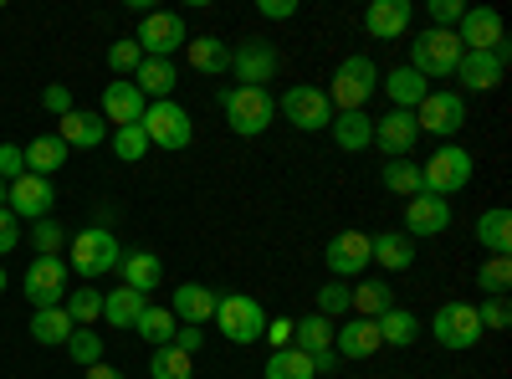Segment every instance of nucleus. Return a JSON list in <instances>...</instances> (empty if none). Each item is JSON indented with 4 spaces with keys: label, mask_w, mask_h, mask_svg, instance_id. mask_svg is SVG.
I'll return each mask as SVG.
<instances>
[{
    "label": "nucleus",
    "mask_w": 512,
    "mask_h": 379,
    "mask_svg": "<svg viewBox=\"0 0 512 379\" xmlns=\"http://www.w3.org/2000/svg\"><path fill=\"white\" fill-rule=\"evenodd\" d=\"M328 103L338 108V113H364V103L379 93V67L364 57V52H354V57H344L333 67V82H328Z\"/></svg>",
    "instance_id": "obj_1"
},
{
    "label": "nucleus",
    "mask_w": 512,
    "mask_h": 379,
    "mask_svg": "<svg viewBox=\"0 0 512 379\" xmlns=\"http://www.w3.org/2000/svg\"><path fill=\"white\" fill-rule=\"evenodd\" d=\"M221 108H226V123H231L236 139L267 134L272 118H277V98H272L267 88H226V93H221Z\"/></svg>",
    "instance_id": "obj_2"
},
{
    "label": "nucleus",
    "mask_w": 512,
    "mask_h": 379,
    "mask_svg": "<svg viewBox=\"0 0 512 379\" xmlns=\"http://www.w3.org/2000/svg\"><path fill=\"white\" fill-rule=\"evenodd\" d=\"M466 185H472V154H466L461 144H441L431 159L420 164V190H425V195L451 200V195L466 190Z\"/></svg>",
    "instance_id": "obj_3"
},
{
    "label": "nucleus",
    "mask_w": 512,
    "mask_h": 379,
    "mask_svg": "<svg viewBox=\"0 0 512 379\" xmlns=\"http://www.w3.org/2000/svg\"><path fill=\"white\" fill-rule=\"evenodd\" d=\"M139 129H144L149 149H169V154L190 149V139H195V123H190V113H185L175 98L149 103V108H144V118H139Z\"/></svg>",
    "instance_id": "obj_4"
},
{
    "label": "nucleus",
    "mask_w": 512,
    "mask_h": 379,
    "mask_svg": "<svg viewBox=\"0 0 512 379\" xmlns=\"http://www.w3.org/2000/svg\"><path fill=\"white\" fill-rule=\"evenodd\" d=\"M118 257H123V246H118V236H113V231L82 226V231L72 236V272H77L82 282L108 277V272L118 267Z\"/></svg>",
    "instance_id": "obj_5"
},
{
    "label": "nucleus",
    "mask_w": 512,
    "mask_h": 379,
    "mask_svg": "<svg viewBox=\"0 0 512 379\" xmlns=\"http://www.w3.org/2000/svg\"><path fill=\"white\" fill-rule=\"evenodd\" d=\"M456 62H461L456 31H420V36L410 41V72H420L425 82L456 77Z\"/></svg>",
    "instance_id": "obj_6"
},
{
    "label": "nucleus",
    "mask_w": 512,
    "mask_h": 379,
    "mask_svg": "<svg viewBox=\"0 0 512 379\" xmlns=\"http://www.w3.org/2000/svg\"><path fill=\"white\" fill-rule=\"evenodd\" d=\"M231 72L241 88H267V82H277L282 72V52H277V41L267 36H246L231 47Z\"/></svg>",
    "instance_id": "obj_7"
},
{
    "label": "nucleus",
    "mask_w": 512,
    "mask_h": 379,
    "mask_svg": "<svg viewBox=\"0 0 512 379\" xmlns=\"http://www.w3.org/2000/svg\"><path fill=\"white\" fill-rule=\"evenodd\" d=\"M210 323H216L231 344H256V339L267 333V313H262V303L246 298V292H226V298L216 303V318H210Z\"/></svg>",
    "instance_id": "obj_8"
},
{
    "label": "nucleus",
    "mask_w": 512,
    "mask_h": 379,
    "mask_svg": "<svg viewBox=\"0 0 512 379\" xmlns=\"http://www.w3.org/2000/svg\"><path fill=\"white\" fill-rule=\"evenodd\" d=\"M67 287H72V267L62 257H36L21 277V292L31 308H62L67 303Z\"/></svg>",
    "instance_id": "obj_9"
},
{
    "label": "nucleus",
    "mask_w": 512,
    "mask_h": 379,
    "mask_svg": "<svg viewBox=\"0 0 512 379\" xmlns=\"http://www.w3.org/2000/svg\"><path fill=\"white\" fill-rule=\"evenodd\" d=\"M431 333H436V344L451 349V354H466V349H477L482 344V318L472 303H441L436 318H431Z\"/></svg>",
    "instance_id": "obj_10"
},
{
    "label": "nucleus",
    "mask_w": 512,
    "mask_h": 379,
    "mask_svg": "<svg viewBox=\"0 0 512 379\" xmlns=\"http://www.w3.org/2000/svg\"><path fill=\"white\" fill-rule=\"evenodd\" d=\"M277 108H282V118L292 123V129H303V134H318V129H328V123H333V103H328L323 88H313V82L287 88Z\"/></svg>",
    "instance_id": "obj_11"
},
{
    "label": "nucleus",
    "mask_w": 512,
    "mask_h": 379,
    "mask_svg": "<svg viewBox=\"0 0 512 379\" xmlns=\"http://www.w3.org/2000/svg\"><path fill=\"white\" fill-rule=\"evenodd\" d=\"M415 129L420 134H436V139H456L461 129H466V98L461 93H425V103L415 108Z\"/></svg>",
    "instance_id": "obj_12"
},
{
    "label": "nucleus",
    "mask_w": 512,
    "mask_h": 379,
    "mask_svg": "<svg viewBox=\"0 0 512 379\" xmlns=\"http://www.w3.org/2000/svg\"><path fill=\"white\" fill-rule=\"evenodd\" d=\"M134 41H139L144 57H169V52H180L185 41H190V26H185V16H175V11H149V16L139 21Z\"/></svg>",
    "instance_id": "obj_13"
},
{
    "label": "nucleus",
    "mask_w": 512,
    "mask_h": 379,
    "mask_svg": "<svg viewBox=\"0 0 512 379\" xmlns=\"http://www.w3.org/2000/svg\"><path fill=\"white\" fill-rule=\"evenodd\" d=\"M507 57H512L507 41H502L497 52H461V62H456V82H461L466 93H492V88H502Z\"/></svg>",
    "instance_id": "obj_14"
},
{
    "label": "nucleus",
    "mask_w": 512,
    "mask_h": 379,
    "mask_svg": "<svg viewBox=\"0 0 512 379\" xmlns=\"http://www.w3.org/2000/svg\"><path fill=\"white\" fill-rule=\"evenodd\" d=\"M456 41H461V52H497L507 41V26L487 6H466V16L456 21Z\"/></svg>",
    "instance_id": "obj_15"
},
{
    "label": "nucleus",
    "mask_w": 512,
    "mask_h": 379,
    "mask_svg": "<svg viewBox=\"0 0 512 379\" xmlns=\"http://www.w3.org/2000/svg\"><path fill=\"white\" fill-rule=\"evenodd\" d=\"M323 262H328V272H333L338 282L364 277V267L374 262V257H369V236H364V231H338V236L328 241V251H323Z\"/></svg>",
    "instance_id": "obj_16"
},
{
    "label": "nucleus",
    "mask_w": 512,
    "mask_h": 379,
    "mask_svg": "<svg viewBox=\"0 0 512 379\" xmlns=\"http://www.w3.org/2000/svg\"><path fill=\"white\" fill-rule=\"evenodd\" d=\"M451 226V205L441 200V195H410L405 200V236L410 241H431V236H441Z\"/></svg>",
    "instance_id": "obj_17"
},
{
    "label": "nucleus",
    "mask_w": 512,
    "mask_h": 379,
    "mask_svg": "<svg viewBox=\"0 0 512 379\" xmlns=\"http://www.w3.org/2000/svg\"><path fill=\"white\" fill-rule=\"evenodd\" d=\"M415 139H420V129H415V113L390 108L384 118H374V149H379L384 159H410Z\"/></svg>",
    "instance_id": "obj_18"
},
{
    "label": "nucleus",
    "mask_w": 512,
    "mask_h": 379,
    "mask_svg": "<svg viewBox=\"0 0 512 379\" xmlns=\"http://www.w3.org/2000/svg\"><path fill=\"white\" fill-rule=\"evenodd\" d=\"M52 205H57V190H52V180H41V175H21V180H11V195H6V210L16 221H41V216H52Z\"/></svg>",
    "instance_id": "obj_19"
},
{
    "label": "nucleus",
    "mask_w": 512,
    "mask_h": 379,
    "mask_svg": "<svg viewBox=\"0 0 512 379\" xmlns=\"http://www.w3.org/2000/svg\"><path fill=\"white\" fill-rule=\"evenodd\" d=\"M57 139L67 149H98V144H108V123L93 108H72V113L57 118Z\"/></svg>",
    "instance_id": "obj_20"
},
{
    "label": "nucleus",
    "mask_w": 512,
    "mask_h": 379,
    "mask_svg": "<svg viewBox=\"0 0 512 379\" xmlns=\"http://www.w3.org/2000/svg\"><path fill=\"white\" fill-rule=\"evenodd\" d=\"M410 0H369L364 6V31L374 36V41H400L405 31H410Z\"/></svg>",
    "instance_id": "obj_21"
},
{
    "label": "nucleus",
    "mask_w": 512,
    "mask_h": 379,
    "mask_svg": "<svg viewBox=\"0 0 512 379\" xmlns=\"http://www.w3.org/2000/svg\"><path fill=\"white\" fill-rule=\"evenodd\" d=\"M379 349L384 344H379V323L374 318H349V323L333 328V354L338 359H369Z\"/></svg>",
    "instance_id": "obj_22"
},
{
    "label": "nucleus",
    "mask_w": 512,
    "mask_h": 379,
    "mask_svg": "<svg viewBox=\"0 0 512 379\" xmlns=\"http://www.w3.org/2000/svg\"><path fill=\"white\" fill-rule=\"evenodd\" d=\"M216 303H221V292L216 287H205V282H185L175 287V303H169V313H175V323H210L216 318Z\"/></svg>",
    "instance_id": "obj_23"
},
{
    "label": "nucleus",
    "mask_w": 512,
    "mask_h": 379,
    "mask_svg": "<svg viewBox=\"0 0 512 379\" xmlns=\"http://www.w3.org/2000/svg\"><path fill=\"white\" fill-rule=\"evenodd\" d=\"M144 108H149V98L134 88V82H108V88H103V123H113V129L139 123Z\"/></svg>",
    "instance_id": "obj_24"
},
{
    "label": "nucleus",
    "mask_w": 512,
    "mask_h": 379,
    "mask_svg": "<svg viewBox=\"0 0 512 379\" xmlns=\"http://www.w3.org/2000/svg\"><path fill=\"white\" fill-rule=\"evenodd\" d=\"M67 144L57 134H36L31 144H21V164H26V175H41V180H52L62 164H67Z\"/></svg>",
    "instance_id": "obj_25"
},
{
    "label": "nucleus",
    "mask_w": 512,
    "mask_h": 379,
    "mask_svg": "<svg viewBox=\"0 0 512 379\" xmlns=\"http://www.w3.org/2000/svg\"><path fill=\"white\" fill-rule=\"evenodd\" d=\"M134 88H139L149 103H164L169 93L180 88V72H175V62H169V57H144L139 72H134Z\"/></svg>",
    "instance_id": "obj_26"
},
{
    "label": "nucleus",
    "mask_w": 512,
    "mask_h": 379,
    "mask_svg": "<svg viewBox=\"0 0 512 379\" xmlns=\"http://www.w3.org/2000/svg\"><path fill=\"white\" fill-rule=\"evenodd\" d=\"M395 308V287L384 277H359V287H349V313L354 318H384Z\"/></svg>",
    "instance_id": "obj_27"
},
{
    "label": "nucleus",
    "mask_w": 512,
    "mask_h": 379,
    "mask_svg": "<svg viewBox=\"0 0 512 379\" xmlns=\"http://www.w3.org/2000/svg\"><path fill=\"white\" fill-rule=\"evenodd\" d=\"M379 88H384V98H390L395 108L415 113V108L425 103V93H431V82H425L420 72H410V67H395V72L379 77Z\"/></svg>",
    "instance_id": "obj_28"
},
{
    "label": "nucleus",
    "mask_w": 512,
    "mask_h": 379,
    "mask_svg": "<svg viewBox=\"0 0 512 379\" xmlns=\"http://www.w3.org/2000/svg\"><path fill=\"white\" fill-rule=\"evenodd\" d=\"M185 57H190V67L205 72V77H226V72H231V41H221V36H195V41H185Z\"/></svg>",
    "instance_id": "obj_29"
},
{
    "label": "nucleus",
    "mask_w": 512,
    "mask_h": 379,
    "mask_svg": "<svg viewBox=\"0 0 512 379\" xmlns=\"http://www.w3.org/2000/svg\"><path fill=\"white\" fill-rule=\"evenodd\" d=\"M477 241L487 246V257H512V210L492 205L477 216Z\"/></svg>",
    "instance_id": "obj_30"
},
{
    "label": "nucleus",
    "mask_w": 512,
    "mask_h": 379,
    "mask_svg": "<svg viewBox=\"0 0 512 379\" xmlns=\"http://www.w3.org/2000/svg\"><path fill=\"white\" fill-rule=\"evenodd\" d=\"M118 277H123V287H134V292H149L159 287V277H164V267H159V257L154 251H123L118 257Z\"/></svg>",
    "instance_id": "obj_31"
},
{
    "label": "nucleus",
    "mask_w": 512,
    "mask_h": 379,
    "mask_svg": "<svg viewBox=\"0 0 512 379\" xmlns=\"http://www.w3.org/2000/svg\"><path fill=\"white\" fill-rule=\"evenodd\" d=\"M328 134H333V144L344 149V154H359V149L374 144V118L369 113H333Z\"/></svg>",
    "instance_id": "obj_32"
},
{
    "label": "nucleus",
    "mask_w": 512,
    "mask_h": 379,
    "mask_svg": "<svg viewBox=\"0 0 512 379\" xmlns=\"http://www.w3.org/2000/svg\"><path fill=\"white\" fill-rule=\"evenodd\" d=\"M369 257L384 267V272H405L415 262V241L400 236V231H384V236H369Z\"/></svg>",
    "instance_id": "obj_33"
},
{
    "label": "nucleus",
    "mask_w": 512,
    "mask_h": 379,
    "mask_svg": "<svg viewBox=\"0 0 512 379\" xmlns=\"http://www.w3.org/2000/svg\"><path fill=\"white\" fill-rule=\"evenodd\" d=\"M144 308H149V298H144V292H134V287H123V282L113 292H103V318L113 328H134Z\"/></svg>",
    "instance_id": "obj_34"
},
{
    "label": "nucleus",
    "mask_w": 512,
    "mask_h": 379,
    "mask_svg": "<svg viewBox=\"0 0 512 379\" xmlns=\"http://www.w3.org/2000/svg\"><path fill=\"white\" fill-rule=\"evenodd\" d=\"M333 318H323V313H308V318H297L292 323V349H303V354H323V349H333Z\"/></svg>",
    "instance_id": "obj_35"
},
{
    "label": "nucleus",
    "mask_w": 512,
    "mask_h": 379,
    "mask_svg": "<svg viewBox=\"0 0 512 379\" xmlns=\"http://www.w3.org/2000/svg\"><path fill=\"white\" fill-rule=\"evenodd\" d=\"M31 339H36L41 349L67 344V339H72V318H67L62 308H36V313H31Z\"/></svg>",
    "instance_id": "obj_36"
},
{
    "label": "nucleus",
    "mask_w": 512,
    "mask_h": 379,
    "mask_svg": "<svg viewBox=\"0 0 512 379\" xmlns=\"http://www.w3.org/2000/svg\"><path fill=\"white\" fill-rule=\"evenodd\" d=\"M379 323V344H395V349H410L415 339H420V318L415 313H405V308H390L384 318H374Z\"/></svg>",
    "instance_id": "obj_37"
},
{
    "label": "nucleus",
    "mask_w": 512,
    "mask_h": 379,
    "mask_svg": "<svg viewBox=\"0 0 512 379\" xmlns=\"http://www.w3.org/2000/svg\"><path fill=\"white\" fill-rule=\"evenodd\" d=\"M262 379H318V374L303 349H272V359L262 364Z\"/></svg>",
    "instance_id": "obj_38"
},
{
    "label": "nucleus",
    "mask_w": 512,
    "mask_h": 379,
    "mask_svg": "<svg viewBox=\"0 0 512 379\" xmlns=\"http://www.w3.org/2000/svg\"><path fill=\"white\" fill-rule=\"evenodd\" d=\"M62 313L72 318V328H93V323L103 318V292H98V287H72L67 303H62Z\"/></svg>",
    "instance_id": "obj_39"
},
{
    "label": "nucleus",
    "mask_w": 512,
    "mask_h": 379,
    "mask_svg": "<svg viewBox=\"0 0 512 379\" xmlns=\"http://www.w3.org/2000/svg\"><path fill=\"white\" fill-rule=\"evenodd\" d=\"M175 328H180L175 313H169V308H154V303H149V308L139 313V323H134V333H139L144 344H154V349H164L169 339H175Z\"/></svg>",
    "instance_id": "obj_40"
},
{
    "label": "nucleus",
    "mask_w": 512,
    "mask_h": 379,
    "mask_svg": "<svg viewBox=\"0 0 512 379\" xmlns=\"http://www.w3.org/2000/svg\"><path fill=\"white\" fill-rule=\"evenodd\" d=\"M149 379H195V359L180 354L175 344H164L149 354Z\"/></svg>",
    "instance_id": "obj_41"
},
{
    "label": "nucleus",
    "mask_w": 512,
    "mask_h": 379,
    "mask_svg": "<svg viewBox=\"0 0 512 379\" xmlns=\"http://www.w3.org/2000/svg\"><path fill=\"white\" fill-rule=\"evenodd\" d=\"M379 185L384 190H390V195H420V164H410V159H390V164H384V170H379Z\"/></svg>",
    "instance_id": "obj_42"
},
{
    "label": "nucleus",
    "mask_w": 512,
    "mask_h": 379,
    "mask_svg": "<svg viewBox=\"0 0 512 379\" xmlns=\"http://www.w3.org/2000/svg\"><path fill=\"white\" fill-rule=\"evenodd\" d=\"M67 349H72V364L77 369H93V364H103V333L98 328H72Z\"/></svg>",
    "instance_id": "obj_43"
},
{
    "label": "nucleus",
    "mask_w": 512,
    "mask_h": 379,
    "mask_svg": "<svg viewBox=\"0 0 512 379\" xmlns=\"http://www.w3.org/2000/svg\"><path fill=\"white\" fill-rule=\"evenodd\" d=\"M477 287L487 292V298H507V287H512V257H487L477 267Z\"/></svg>",
    "instance_id": "obj_44"
},
{
    "label": "nucleus",
    "mask_w": 512,
    "mask_h": 379,
    "mask_svg": "<svg viewBox=\"0 0 512 379\" xmlns=\"http://www.w3.org/2000/svg\"><path fill=\"white\" fill-rule=\"evenodd\" d=\"M31 246H36V257H62L67 231H62L52 216H41V221H31Z\"/></svg>",
    "instance_id": "obj_45"
},
{
    "label": "nucleus",
    "mask_w": 512,
    "mask_h": 379,
    "mask_svg": "<svg viewBox=\"0 0 512 379\" xmlns=\"http://www.w3.org/2000/svg\"><path fill=\"white\" fill-rule=\"evenodd\" d=\"M113 154H118L123 164H139V159L149 154V139H144L139 123H128V129H113Z\"/></svg>",
    "instance_id": "obj_46"
},
{
    "label": "nucleus",
    "mask_w": 512,
    "mask_h": 379,
    "mask_svg": "<svg viewBox=\"0 0 512 379\" xmlns=\"http://www.w3.org/2000/svg\"><path fill=\"white\" fill-rule=\"evenodd\" d=\"M139 62H144V52H139V41H134V36H123V41H113V47H108V67H113V77H118V72L134 77Z\"/></svg>",
    "instance_id": "obj_47"
},
{
    "label": "nucleus",
    "mask_w": 512,
    "mask_h": 379,
    "mask_svg": "<svg viewBox=\"0 0 512 379\" xmlns=\"http://www.w3.org/2000/svg\"><path fill=\"white\" fill-rule=\"evenodd\" d=\"M313 313H323V318H344V313H349V287L338 282V277H333L328 287H318V308H313Z\"/></svg>",
    "instance_id": "obj_48"
},
{
    "label": "nucleus",
    "mask_w": 512,
    "mask_h": 379,
    "mask_svg": "<svg viewBox=\"0 0 512 379\" xmlns=\"http://www.w3.org/2000/svg\"><path fill=\"white\" fill-rule=\"evenodd\" d=\"M425 16H431V31H456V21L466 16V6H461V0H431Z\"/></svg>",
    "instance_id": "obj_49"
},
{
    "label": "nucleus",
    "mask_w": 512,
    "mask_h": 379,
    "mask_svg": "<svg viewBox=\"0 0 512 379\" xmlns=\"http://www.w3.org/2000/svg\"><path fill=\"white\" fill-rule=\"evenodd\" d=\"M477 318H482V333H487V328H507V323H512V303H507V298H487V303L477 308Z\"/></svg>",
    "instance_id": "obj_50"
},
{
    "label": "nucleus",
    "mask_w": 512,
    "mask_h": 379,
    "mask_svg": "<svg viewBox=\"0 0 512 379\" xmlns=\"http://www.w3.org/2000/svg\"><path fill=\"white\" fill-rule=\"evenodd\" d=\"M26 175V164H21V144H0V180H21Z\"/></svg>",
    "instance_id": "obj_51"
},
{
    "label": "nucleus",
    "mask_w": 512,
    "mask_h": 379,
    "mask_svg": "<svg viewBox=\"0 0 512 379\" xmlns=\"http://www.w3.org/2000/svg\"><path fill=\"white\" fill-rule=\"evenodd\" d=\"M169 344H175L180 354H190V359H195V354L205 349V333H200L195 323H180V328H175V339H169Z\"/></svg>",
    "instance_id": "obj_52"
},
{
    "label": "nucleus",
    "mask_w": 512,
    "mask_h": 379,
    "mask_svg": "<svg viewBox=\"0 0 512 379\" xmlns=\"http://www.w3.org/2000/svg\"><path fill=\"white\" fill-rule=\"evenodd\" d=\"M21 246V221L11 216L6 205H0V257H6V251H16Z\"/></svg>",
    "instance_id": "obj_53"
},
{
    "label": "nucleus",
    "mask_w": 512,
    "mask_h": 379,
    "mask_svg": "<svg viewBox=\"0 0 512 379\" xmlns=\"http://www.w3.org/2000/svg\"><path fill=\"white\" fill-rule=\"evenodd\" d=\"M262 339L272 344V349H292V318H267V333Z\"/></svg>",
    "instance_id": "obj_54"
},
{
    "label": "nucleus",
    "mask_w": 512,
    "mask_h": 379,
    "mask_svg": "<svg viewBox=\"0 0 512 379\" xmlns=\"http://www.w3.org/2000/svg\"><path fill=\"white\" fill-rule=\"evenodd\" d=\"M41 108H47V113H57V118H62V113H72V93L62 88V82H52V88L41 93Z\"/></svg>",
    "instance_id": "obj_55"
},
{
    "label": "nucleus",
    "mask_w": 512,
    "mask_h": 379,
    "mask_svg": "<svg viewBox=\"0 0 512 379\" xmlns=\"http://www.w3.org/2000/svg\"><path fill=\"white\" fill-rule=\"evenodd\" d=\"M256 16H267V21H292V16H297V0H262V6H256Z\"/></svg>",
    "instance_id": "obj_56"
},
{
    "label": "nucleus",
    "mask_w": 512,
    "mask_h": 379,
    "mask_svg": "<svg viewBox=\"0 0 512 379\" xmlns=\"http://www.w3.org/2000/svg\"><path fill=\"white\" fill-rule=\"evenodd\" d=\"M93 226H98V231H113V226H118V205H113V200H98V205H93Z\"/></svg>",
    "instance_id": "obj_57"
},
{
    "label": "nucleus",
    "mask_w": 512,
    "mask_h": 379,
    "mask_svg": "<svg viewBox=\"0 0 512 379\" xmlns=\"http://www.w3.org/2000/svg\"><path fill=\"white\" fill-rule=\"evenodd\" d=\"M308 359H313V374H333V369H338V354H333V349H323V354H308Z\"/></svg>",
    "instance_id": "obj_58"
},
{
    "label": "nucleus",
    "mask_w": 512,
    "mask_h": 379,
    "mask_svg": "<svg viewBox=\"0 0 512 379\" xmlns=\"http://www.w3.org/2000/svg\"><path fill=\"white\" fill-rule=\"evenodd\" d=\"M88 379H123V369H113V364H93V369H82Z\"/></svg>",
    "instance_id": "obj_59"
},
{
    "label": "nucleus",
    "mask_w": 512,
    "mask_h": 379,
    "mask_svg": "<svg viewBox=\"0 0 512 379\" xmlns=\"http://www.w3.org/2000/svg\"><path fill=\"white\" fill-rule=\"evenodd\" d=\"M6 195H11V185H6V180H0V205H6Z\"/></svg>",
    "instance_id": "obj_60"
},
{
    "label": "nucleus",
    "mask_w": 512,
    "mask_h": 379,
    "mask_svg": "<svg viewBox=\"0 0 512 379\" xmlns=\"http://www.w3.org/2000/svg\"><path fill=\"white\" fill-rule=\"evenodd\" d=\"M0 292H6V267H0Z\"/></svg>",
    "instance_id": "obj_61"
}]
</instances>
